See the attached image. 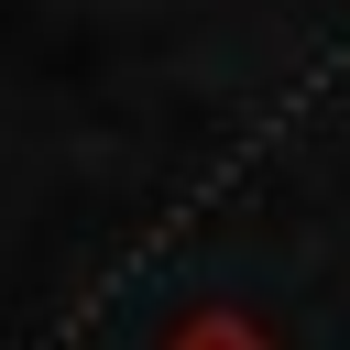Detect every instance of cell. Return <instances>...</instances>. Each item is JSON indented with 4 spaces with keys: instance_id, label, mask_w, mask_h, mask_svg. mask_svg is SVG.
I'll list each match as a JSON object with an SVG mask.
<instances>
[{
    "instance_id": "6da1fadb",
    "label": "cell",
    "mask_w": 350,
    "mask_h": 350,
    "mask_svg": "<svg viewBox=\"0 0 350 350\" xmlns=\"http://www.w3.org/2000/svg\"><path fill=\"white\" fill-rule=\"evenodd\" d=\"M164 350H273V339H262L252 317H186V328L164 339Z\"/></svg>"
}]
</instances>
